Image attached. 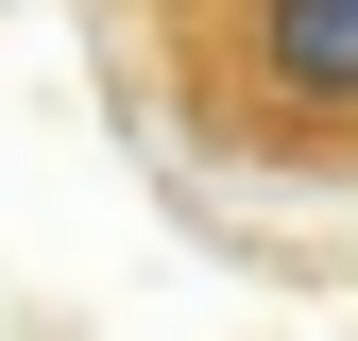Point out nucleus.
Segmentation results:
<instances>
[{"instance_id":"nucleus-1","label":"nucleus","mask_w":358,"mask_h":341,"mask_svg":"<svg viewBox=\"0 0 358 341\" xmlns=\"http://www.w3.org/2000/svg\"><path fill=\"white\" fill-rule=\"evenodd\" d=\"M154 103L256 188H358V0H154Z\"/></svg>"}]
</instances>
